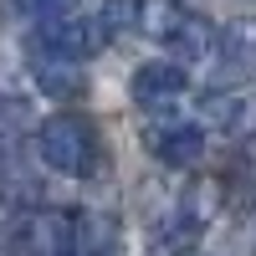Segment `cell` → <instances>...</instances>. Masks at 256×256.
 I'll return each instance as SVG.
<instances>
[{
  "mask_svg": "<svg viewBox=\"0 0 256 256\" xmlns=\"http://www.w3.org/2000/svg\"><path fill=\"white\" fill-rule=\"evenodd\" d=\"M220 52H226L230 67H241V62H251V56H256V16L230 20V26L220 31Z\"/></svg>",
  "mask_w": 256,
  "mask_h": 256,
  "instance_id": "9",
  "label": "cell"
},
{
  "mask_svg": "<svg viewBox=\"0 0 256 256\" xmlns=\"http://www.w3.org/2000/svg\"><path fill=\"white\" fill-rule=\"evenodd\" d=\"M190 92V77L180 62H144V67H134V82H128V98L138 102V108L148 118H159V113H174V102Z\"/></svg>",
  "mask_w": 256,
  "mask_h": 256,
  "instance_id": "6",
  "label": "cell"
},
{
  "mask_svg": "<svg viewBox=\"0 0 256 256\" xmlns=\"http://www.w3.org/2000/svg\"><path fill=\"white\" fill-rule=\"evenodd\" d=\"M148 154H154L164 169H195L205 159V128L195 118L159 113L154 123H148Z\"/></svg>",
  "mask_w": 256,
  "mask_h": 256,
  "instance_id": "5",
  "label": "cell"
},
{
  "mask_svg": "<svg viewBox=\"0 0 256 256\" xmlns=\"http://www.w3.org/2000/svg\"><path fill=\"white\" fill-rule=\"evenodd\" d=\"M0 200L6 205H41V180L26 154H0Z\"/></svg>",
  "mask_w": 256,
  "mask_h": 256,
  "instance_id": "7",
  "label": "cell"
},
{
  "mask_svg": "<svg viewBox=\"0 0 256 256\" xmlns=\"http://www.w3.org/2000/svg\"><path fill=\"white\" fill-rule=\"evenodd\" d=\"M236 184H241L246 195L256 200V134H251V138L236 148Z\"/></svg>",
  "mask_w": 256,
  "mask_h": 256,
  "instance_id": "11",
  "label": "cell"
},
{
  "mask_svg": "<svg viewBox=\"0 0 256 256\" xmlns=\"http://www.w3.org/2000/svg\"><path fill=\"white\" fill-rule=\"evenodd\" d=\"M20 10H31L36 20H56V16H72L77 0H20Z\"/></svg>",
  "mask_w": 256,
  "mask_h": 256,
  "instance_id": "13",
  "label": "cell"
},
{
  "mask_svg": "<svg viewBox=\"0 0 256 256\" xmlns=\"http://www.w3.org/2000/svg\"><path fill=\"white\" fill-rule=\"evenodd\" d=\"M148 36H159V46L169 52V62H180V67L205 62L216 52V41H220V31L210 26L195 6H184V0H159V6H148Z\"/></svg>",
  "mask_w": 256,
  "mask_h": 256,
  "instance_id": "2",
  "label": "cell"
},
{
  "mask_svg": "<svg viewBox=\"0 0 256 256\" xmlns=\"http://www.w3.org/2000/svg\"><path fill=\"white\" fill-rule=\"evenodd\" d=\"M72 246H77V216H67V210L31 205L10 226V251L16 256H72Z\"/></svg>",
  "mask_w": 256,
  "mask_h": 256,
  "instance_id": "4",
  "label": "cell"
},
{
  "mask_svg": "<svg viewBox=\"0 0 256 256\" xmlns=\"http://www.w3.org/2000/svg\"><path fill=\"white\" fill-rule=\"evenodd\" d=\"M102 46H108V20L98 16H56V20H41L36 36H31V52L41 56H56V62H72V67H82L88 56H98Z\"/></svg>",
  "mask_w": 256,
  "mask_h": 256,
  "instance_id": "3",
  "label": "cell"
},
{
  "mask_svg": "<svg viewBox=\"0 0 256 256\" xmlns=\"http://www.w3.org/2000/svg\"><path fill=\"white\" fill-rule=\"evenodd\" d=\"M200 113L210 118V123H220V128H230L241 113H246V102L241 98H230V92H205L200 98Z\"/></svg>",
  "mask_w": 256,
  "mask_h": 256,
  "instance_id": "10",
  "label": "cell"
},
{
  "mask_svg": "<svg viewBox=\"0 0 256 256\" xmlns=\"http://www.w3.org/2000/svg\"><path fill=\"white\" fill-rule=\"evenodd\" d=\"M36 154L46 169H56L67 180H92L102 169V138L88 113H52L36 128Z\"/></svg>",
  "mask_w": 256,
  "mask_h": 256,
  "instance_id": "1",
  "label": "cell"
},
{
  "mask_svg": "<svg viewBox=\"0 0 256 256\" xmlns=\"http://www.w3.org/2000/svg\"><path fill=\"white\" fill-rule=\"evenodd\" d=\"M31 77H36V88L52 92V98H82V88H88V77H82L72 62H56V56H41V52H31Z\"/></svg>",
  "mask_w": 256,
  "mask_h": 256,
  "instance_id": "8",
  "label": "cell"
},
{
  "mask_svg": "<svg viewBox=\"0 0 256 256\" xmlns=\"http://www.w3.org/2000/svg\"><path fill=\"white\" fill-rule=\"evenodd\" d=\"M138 16H144V0H108V16H102V20H108L113 31H128Z\"/></svg>",
  "mask_w": 256,
  "mask_h": 256,
  "instance_id": "12",
  "label": "cell"
}]
</instances>
